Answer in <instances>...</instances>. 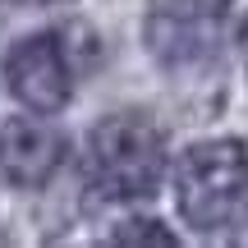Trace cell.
I'll use <instances>...</instances> for the list:
<instances>
[{
	"label": "cell",
	"mask_w": 248,
	"mask_h": 248,
	"mask_svg": "<svg viewBox=\"0 0 248 248\" xmlns=\"http://www.w3.org/2000/svg\"><path fill=\"white\" fill-rule=\"evenodd\" d=\"M166 175V133L142 110H115L88 133V188L106 202L152 198Z\"/></svg>",
	"instance_id": "obj_1"
},
{
	"label": "cell",
	"mask_w": 248,
	"mask_h": 248,
	"mask_svg": "<svg viewBox=\"0 0 248 248\" xmlns=\"http://www.w3.org/2000/svg\"><path fill=\"white\" fill-rule=\"evenodd\" d=\"M175 212L198 234H221L248 212V147L239 138H207L175 166Z\"/></svg>",
	"instance_id": "obj_2"
},
{
	"label": "cell",
	"mask_w": 248,
	"mask_h": 248,
	"mask_svg": "<svg viewBox=\"0 0 248 248\" xmlns=\"http://www.w3.org/2000/svg\"><path fill=\"white\" fill-rule=\"evenodd\" d=\"M234 0H152L142 14V46L166 74H202L221 60Z\"/></svg>",
	"instance_id": "obj_3"
},
{
	"label": "cell",
	"mask_w": 248,
	"mask_h": 248,
	"mask_svg": "<svg viewBox=\"0 0 248 248\" xmlns=\"http://www.w3.org/2000/svg\"><path fill=\"white\" fill-rule=\"evenodd\" d=\"M5 74V88L23 101L37 115H60L74 97V78H78V60H74V46L64 37V28L51 32H32L18 37L14 46L0 60Z\"/></svg>",
	"instance_id": "obj_4"
},
{
	"label": "cell",
	"mask_w": 248,
	"mask_h": 248,
	"mask_svg": "<svg viewBox=\"0 0 248 248\" xmlns=\"http://www.w3.org/2000/svg\"><path fill=\"white\" fill-rule=\"evenodd\" d=\"M69 156V142L37 115H9L0 124V175L14 188H42Z\"/></svg>",
	"instance_id": "obj_5"
},
{
	"label": "cell",
	"mask_w": 248,
	"mask_h": 248,
	"mask_svg": "<svg viewBox=\"0 0 248 248\" xmlns=\"http://www.w3.org/2000/svg\"><path fill=\"white\" fill-rule=\"evenodd\" d=\"M110 244H120V248H142V244H152V248H175L179 239L166 230L161 221H152V216H133V221H120L115 230H110Z\"/></svg>",
	"instance_id": "obj_6"
},
{
	"label": "cell",
	"mask_w": 248,
	"mask_h": 248,
	"mask_svg": "<svg viewBox=\"0 0 248 248\" xmlns=\"http://www.w3.org/2000/svg\"><path fill=\"white\" fill-rule=\"evenodd\" d=\"M23 5H69V0H23Z\"/></svg>",
	"instance_id": "obj_7"
},
{
	"label": "cell",
	"mask_w": 248,
	"mask_h": 248,
	"mask_svg": "<svg viewBox=\"0 0 248 248\" xmlns=\"http://www.w3.org/2000/svg\"><path fill=\"white\" fill-rule=\"evenodd\" d=\"M244 69H248V23H244Z\"/></svg>",
	"instance_id": "obj_8"
}]
</instances>
